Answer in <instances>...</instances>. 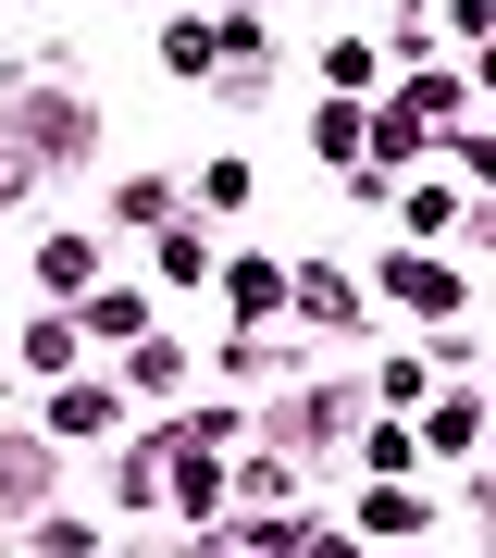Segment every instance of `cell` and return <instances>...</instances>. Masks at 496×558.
Returning a JSON list of instances; mask_svg holds the SVG:
<instances>
[{
	"label": "cell",
	"mask_w": 496,
	"mask_h": 558,
	"mask_svg": "<svg viewBox=\"0 0 496 558\" xmlns=\"http://www.w3.org/2000/svg\"><path fill=\"white\" fill-rule=\"evenodd\" d=\"M286 299L311 311V323H360V286L336 274V260H311V274H286Z\"/></svg>",
	"instance_id": "cell-1"
},
{
	"label": "cell",
	"mask_w": 496,
	"mask_h": 558,
	"mask_svg": "<svg viewBox=\"0 0 496 558\" xmlns=\"http://www.w3.org/2000/svg\"><path fill=\"white\" fill-rule=\"evenodd\" d=\"M385 286H397V299H410L422 323H447V311H459V274H447V260H397Z\"/></svg>",
	"instance_id": "cell-2"
},
{
	"label": "cell",
	"mask_w": 496,
	"mask_h": 558,
	"mask_svg": "<svg viewBox=\"0 0 496 558\" xmlns=\"http://www.w3.org/2000/svg\"><path fill=\"white\" fill-rule=\"evenodd\" d=\"M50 435H112V385H62V398H50Z\"/></svg>",
	"instance_id": "cell-3"
},
{
	"label": "cell",
	"mask_w": 496,
	"mask_h": 558,
	"mask_svg": "<svg viewBox=\"0 0 496 558\" xmlns=\"http://www.w3.org/2000/svg\"><path fill=\"white\" fill-rule=\"evenodd\" d=\"M223 299H237V323H261V311H286V274H274V260H237Z\"/></svg>",
	"instance_id": "cell-4"
},
{
	"label": "cell",
	"mask_w": 496,
	"mask_h": 558,
	"mask_svg": "<svg viewBox=\"0 0 496 558\" xmlns=\"http://www.w3.org/2000/svg\"><path fill=\"white\" fill-rule=\"evenodd\" d=\"M472 435H484V410L447 398V410H435V459H472Z\"/></svg>",
	"instance_id": "cell-5"
},
{
	"label": "cell",
	"mask_w": 496,
	"mask_h": 558,
	"mask_svg": "<svg viewBox=\"0 0 496 558\" xmlns=\"http://www.w3.org/2000/svg\"><path fill=\"white\" fill-rule=\"evenodd\" d=\"M25 360H38V373H62V360H75V323H62V311H38V336H25Z\"/></svg>",
	"instance_id": "cell-6"
},
{
	"label": "cell",
	"mask_w": 496,
	"mask_h": 558,
	"mask_svg": "<svg viewBox=\"0 0 496 558\" xmlns=\"http://www.w3.org/2000/svg\"><path fill=\"white\" fill-rule=\"evenodd\" d=\"M311 149H323V161H360V112L336 100V112H323V124H311Z\"/></svg>",
	"instance_id": "cell-7"
},
{
	"label": "cell",
	"mask_w": 496,
	"mask_h": 558,
	"mask_svg": "<svg viewBox=\"0 0 496 558\" xmlns=\"http://www.w3.org/2000/svg\"><path fill=\"white\" fill-rule=\"evenodd\" d=\"M198 558H298L286 534H198Z\"/></svg>",
	"instance_id": "cell-8"
},
{
	"label": "cell",
	"mask_w": 496,
	"mask_h": 558,
	"mask_svg": "<svg viewBox=\"0 0 496 558\" xmlns=\"http://www.w3.org/2000/svg\"><path fill=\"white\" fill-rule=\"evenodd\" d=\"M0 199H25V149H0Z\"/></svg>",
	"instance_id": "cell-9"
}]
</instances>
